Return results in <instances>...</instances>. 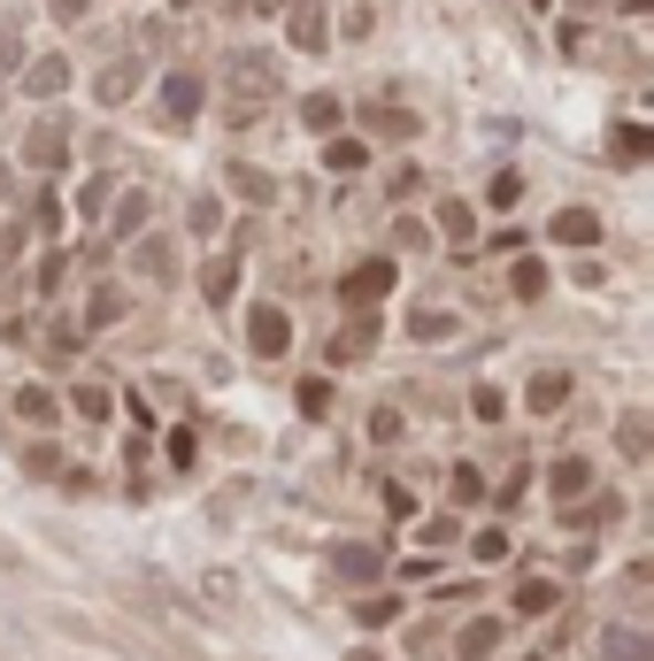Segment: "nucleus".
Masks as SVG:
<instances>
[{"mask_svg":"<svg viewBox=\"0 0 654 661\" xmlns=\"http://www.w3.org/2000/svg\"><path fill=\"white\" fill-rule=\"evenodd\" d=\"M231 185H239L247 200H270V177H262V169H231Z\"/></svg>","mask_w":654,"mask_h":661,"instance_id":"c85d7f7f","label":"nucleus"},{"mask_svg":"<svg viewBox=\"0 0 654 661\" xmlns=\"http://www.w3.org/2000/svg\"><path fill=\"white\" fill-rule=\"evenodd\" d=\"M647 155H654L647 124H624V132H616V162H647Z\"/></svg>","mask_w":654,"mask_h":661,"instance_id":"dca6fc26","label":"nucleus"},{"mask_svg":"<svg viewBox=\"0 0 654 661\" xmlns=\"http://www.w3.org/2000/svg\"><path fill=\"white\" fill-rule=\"evenodd\" d=\"M293 46H309V54H316V46H324V23H316V15H293Z\"/></svg>","mask_w":654,"mask_h":661,"instance_id":"cd10ccee","label":"nucleus"},{"mask_svg":"<svg viewBox=\"0 0 654 661\" xmlns=\"http://www.w3.org/2000/svg\"><path fill=\"white\" fill-rule=\"evenodd\" d=\"M23 155H31V169H54L70 147H62V124H39L31 139H23Z\"/></svg>","mask_w":654,"mask_h":661,"instance_id":"1a4fd4ad","label":"nucleus"},{"mask_svg":"<svg viewBox=\"0 0 654 661\" xmlns=\"http://www.w3.org/2000/svg\"><path fill=\"white\" fill-rule=\"evenodd\" d=\"M77 208H85V216H101V208H108V177H93V185L77 192Z\"/></svg>","mask_w":654,"mask_h":661,"instance_id":"473e14b6","label":"nucleus"},{"mask_svg":"<svg viewBox=\"0 0 654 661\" xmlns=\"http://www.w3.org/2000/svg\"><path fill=\"white\" fill-rule=\"evenodd\" d=\"M486 493V478H478V470H455V500H463V507H470V500Z\"/></svg>","mask_w":654,"mask_h":661,"instance_id":"72a5a7b5","label":"nucleus"},{"mask_svg":"<svg viewBox=\"0 0 654 661\" xmlns=\"http://www.w3.org/2000/svg\"><path fill=\"white\" fill-rule=\"evenodd\" d=\"M439 231H447V239H470V208L447 200V208H439Z\"/></svg>","mask_w":654,"mask_h":661,"instance_id":"b1692460","label":"nucleus"},{"mask_svg":"<svg viewBox=\"0 0 654 661\" xmlns=\"http://www.w3.org/2000/svg\"><path fill=\"white\" fill-rule=\"evenodd\" d=\"M523 661H539V654H523Z\"/></svg>","mask_w":654,"mask_h":661,"instance_id":"58836bf2","label":"nucleus"},{"mask_svg":"<svg viewBox=\"0 0 654 661\" xmlns=\"http://www.w3.org/2000/svg\"><path fill=\"white\" fill-rule=\"evenodd\" d=\"M547 485H554V500H578L585 485H593V462H585V454H570V462H554V478H547Z\"/></svg>","mask_w":654,"mask_h":661,"instance_id":"9d476101","label":"nucleus"},{"mask_svg":"<svg viewBox=\"0 0 654 661\" xmlns=\"http://www.w3.org/2000/svg\"><path fill=\"white\" fill-rule=\"evenodd\" d=\"M616 447L640 462V454H647V416H624V423H616Z\"/></svg>","mask_w":654,"mask_h":661,"instance_id":"6ab92c4d","label":"nucleus"},{"mask_svg":"<svg viewBox=\"0 0 654 661\" xmlns=\"http://www.w3.org/2000/svg\"><path fill=\"white\" fill-rule=\"evenodd\" d=\"M247 338H255V354H262V361H278V354L293 346V316H286V308H255Z\"/></svg>","mask_w":654,"mask_h":661,"instance_id":"7ed1b4c3","label":"nucleus"},{"mask_svg":"<svg viewBox=\"0 0 654 661\" xmlns=\"http://www.w3.org/2000/svg\"><path fill=\"white\" fill-rule=\"evenodd\" d=\"M147 208H155V200H147V192H132V200L116 208V231H139V223H147Z\"/></svg>","mask_w":654,"mask_h":661,"instance_id":"5701e85b","label":"nucleus"},{"mask_svg":"<svg viewBox=\"0 0 654 661\" xmlns=\"http://www.w3.org/2000/svg\"><path fill=\"white\" fill-rule=\"evenodd\" d=\"M124 316V293H93V308H85V324L101 330V324H116Z\"/></svg>","mask_w":654,"mask_h":661,"instance_id":"4be33fe9","label":"nucleus"},{"mask_svg":"<svg viewBox=\"0 0 654 661\" xmlns=\"http://www.w3.org/2000/svg\"><path fill=\"white\" fill-rule=\"evenodd\" d=\"M301 408H309V416H324V408H331V385H324V377H309V385H301Z\"/></svg>","mask_w":654,"mask_h":661,"instance_id":"c756f323","label":"nucleus"},{"mask_svg":"<svg viewBox=\"0 0 654 661\" xmlns=\"http://www.w3.org/2000/svg\"><path fill=\"white\" fill-rule=\"evenodd\" d=\"M562 400H570V377H562V369H547V377L531 385V408H539V416H554Z\"/></svg>","mask_w":654,"mask_h":661,"instance_id":"f8f14e48","label":"nucleus"},{"mask_svg":"<svg viewBox=\"0 0 654 661\" xmlns=\"http://www.w3.org/2000/svg\"><path fill=\"white\" fill-rule=\"evenodd\" d=\"M324 162H331V169H362V162H370V147H362V139H331Z\"/></svg>","mask_w":654,"mask_h":661,"instance_id":"a211bd4d","label":"nucleus"},{"mask_svg":"<svg viewBox=\"0 0 654 661\" xmlns=\"http://www.w3.org/2000/svg\"><path fill=\"white\" fill-rule=\"evenodd\" d=\"M339 577H346V585H370V577H377V554H370V546H346V554H339Z\"/></svg>","mask_w":654,"mask_h":661,"instance_id":"2eb2a0df","label":"nucleus"},{"mask_svg":"<svg viewBox=\"0 0 654 661\" xmlns=\"http://www.w3.org/2000/svg\"><path fill=\"white\" fill-rule=\"evenodd\" d=\"M15 416H23V423H54V392L23 385V392H15Z\"/></svg>","mask_w":654,"mask_h":661,"instance_id":"4468645a","label":"nucleus"},{"mask_svg":"<svg viewBox=\"0 0 654 661\" xmlns=\"http://www.w3.org/2000/svg\"><path fill=\"white\" fill-rule=\"evenodd\" d=\"M470 554H478V562H500V554H508V538H500V531H478V538H470Z\"/></svg>","mask_w":654,"mask_h":661,"instance_id":"7c9ffc66","label":"nucleus"},{"mask_svg":"<svg viewBox=\"0 0 654 661\" xmlns=\"http://www.w3.org/2000/svg\"><path fill=\"white\" fill-rule=\"evenodd\" d=\"M609 661H654V654L632 639V631H616V639H609Z\"/></svg>","mask_w":654,"mask_h":661,"instance_id":"bb28decb","label":"nucleus"},{"mask_svg":"<svg viewBox=\"0 0 654 661\" xmlns=\"http://www.w3.org/2000/svg\"><path fill=\"white\" fill-rule=\"evenodd\" d=\"M54 15H62V23H77V15H85V0H54Z\"/></svg>","mask_w":654,"mask_h":661,"instance_id":"c9c22d12","label":"nucleus"},{"mask_svg":"<svg viewBox=\"0 0 654 661\" xmlns=\"http://www.w3.org/2000/svg\"><path fill=\"white\" fill-rule=\"evenodd\" d=\"M554 239H562V246H593V239H601V216H593V208H562V216H554Z\"/></svg>","mask_w":654,"mask_h":661,"instance_id":"39448f33","label":"nucleus"},{"mask_svg":"<svg viewBox=\"0 0 654 661\" xmlns=\"http://www.w3.org/2000/svg\"><path fill=\"white\" fill-rule=\"evenodd\" d=\"M255 8H262V15H278V8H286V0H255Z\"/></svg>","mask_w":654,"mask_h":661,"instance_id":"e433bc0d","label":"nucleus"},{"mask_svg":"<svg viewBox=\"0 0 654 661\" xmlns=\"http://www.w3.org/2000/svg\"><path fill=\"white\" fill-rule=\"evenodd\" d=\"M139 270H147V277H169V246H163V239L139 246Z\"/></svg>","mask_w":654,"mask_h":661,"instance_id":"a878e982","label":"nucleus"},{"mask_svg":"<svg viewBox=\"0 0 654 661\" xmlns=\"http://www.w3.org/2000/svg\"><path fill=\"white\" fill-rule=\"evenodd\" d=\"M301 116H309V132H331V124H339V101H331V93H309Z\"/></svg>","mask_w":654,"mask_h":661,"instance_id":"f3484780","label":"nucleus"},{"mask_svg":"<svg viewBox=\"0 0 654 661\" xmlns=\"http://www.w3.org/2000/svg\"><path fill=\"white\" fill-rule=\"evenodd\" d=\"M492 647H500V623H470V631L455 639V654H463V661H486Z\"/></svg>","mask_w":654,"mask_h":661,"instance_id":"ddd939ff","label":"nucleus"},{"mask_svg":"<svg viewBox=\"0 0 654 661\" xmlns=\"http://www.w3.org/2000/svg\"><path fill=\"white\" fill-rule=\"evenodd\" d=\"M132 85H139V70L124 62V70H108V77H101V101H132Z\"/></svg>","mask_w":654,"mask_h":661,"instance_id":"aec40b11","label":"nucleus"},{"mask_svg":"<svg viewBox=\"0 0 654 661\" xmlns=\"http://www.w3.org/2000/svg\"><path fill=\"white\" fill-rule=\"evenodd\" d=\"M108 408H116V400H108L101 385H77V416H93V423H108Z\"/></svg>","mask_w":654,"mask_h":661,"instance_id":"412c9836","label":"nucleus"},{"mask_svg":"<svg viewBox=\"0 0 654 661\" xmlns=\"http://www.w3.org/2000/svg\"><path fill=\"white\" fill-rule=\"evenodd\" d=\"M200 293H208V301H216V308H224V301H231V293H239V262H231V254H216V262H208V270H200Z\"/></svg>","mask_w":654,"mask_h":661,"instance_id":"6e6552de","label":"nucleus"},{"mask_svg":"<svg viewBox=\"0 0 654 661\" xmlns=\"http://www.w3.org/2000/svg\"><path fill=\"white\" fill-rule=\"evenodd\" d=\"M163 116L169 124H193V116H200V77H193V70L163 77Z\"/></svg>","mask_w":654,"mask_h":661,"instance_id":"20e7f679","label":"nucleus"},{"mask_svg":"<svg viewBox=\"0 0 654 661\" xmlns=\"http://www.w3.org/2000/svg\"><path fill=\"white\" fill-rule=\"evenodd\" d=\"M408 330H416V338H447V330H455V316H416Z\"/></svg>","mask_w":654,"mask_h":661,"instance_id":"f704fd0d","label":"nucleus"},{"mask_svg":"<svg viewBox=\"0 0 654 661\" xmlns=\"http://www.w3.org/2000/svg\"><path fill=\"white\" fill-rule=\"evenodd\" d=\"M393 277H401L393 262H362V270H354V277H346L339 293H346V308H377V301L393 293Z\"/></svg>","mask_w":654,"mask_h":661,"instance_id":"f03ea898","label":"nucleus"},{"mask_svg":"<svg viewBox=\"0 0 654 661\" xmlns=\"http://www.w3.org/2000/svg\"><path fill=\"white\" fill-rule=\"evenodd\" d=\"M62 85H70V70H62V54H46V62H31V77H23V93H31V101H54Z\"/></svg>","mask_w":654,"mask_h":661,"instance_id":"0eeeda50","label":"nucleus"},{"mask_svg":"<svg viewBox=\"0 0 654 661\" xmlns=\"http://www.w3.org/2000/svg\"><path fill=\"white\" fill-rule=\"evenodd\" d=\"M554 600H562L554 577H523V585H516V616H554Z\"/></svg>","mask_w":654,"mask_h":661,"instance_id":"423d86ee","label":"nucleus"},{"mask_svg":"<svg viewBox=\"0 0 654 661\" xmlns=\"http://www.w3.org/2000/svg\"><path fill=\"white\" fill-rule=\"evenodd\" d=\"M516 293L539 301V293H547V270H539V262H516Z\"/></svg>","mask_w":654,"mask_h":661,"instance_id":"393cba45","label":"nucleus"},{"mask_svg":"<svg viewBox=\"0 0 654 661\" xmlns=\"http://www.w3.org/2000/svg\"><path fill=\"white\" fill-rule=\"evenodd\" d=\"M516 192H523V177L508 169V177H492V208H516Z\"/></svg>","mask_w":654,"mask_h":661,"instance_id":"2f4dec72","label":"nucleus"},{"mask_svg":"<svg viewBox=\"0 0 654 661\" xmlns=\"http://www.w3.org/2000/svg\"><path fill=\"white\" fill-rule=\"evenodd\" d=\"M231 85H239V101L255 108V101L278 93V62H270V54H239V62H231Z\"/></svg>","mask_w":654,"mask_h":661,"instance_id":"f257e3e1","label":"nucleus"},{"mask_svg":"<svg viewBox=\"0 0 654 661\" xmlns=\"http://www.w3.org/2000/svg\"><path fill=\"white\" fill-rule=\"evenodd\" d=\"M370 132L377 139H416V116L408 108H370Z\"/></svg>","mask_w":654,"mask_h":661,"instance_id":"9b49d317","label":"nucleus"},{"mask_svg":"<svg viewBox=\"0 0 654 661\" xmlns=\"http://www.w3.org/2000/svg\"><path fill=\"white\" fill-rule=\"evenodd\" d=\"M177 8H193V0H177Z\"/></svg>","mask_w":654,"mask_h":661,"instance_id":"4c0bfd02","label":"nucleus"}]
</instances>
